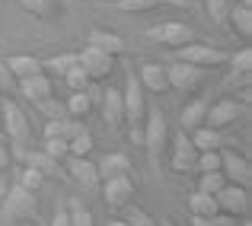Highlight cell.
<instances>
[{
	"label": "cell",
	"mask_w": 252,
	"mask_h": 226,
	"mask_svg": "<svg viewBox=\"0 0 252 226\" xmlns=\"http://www.w3.org/2000/svg\"><path fill=\"white\" fill-rule=\"evenodd\" d=\"M227 23H230V29H233L240 38H252V10H249V6L230 3V10H227Z\"/></svg>",
	"instance_id": "cell-26"
},
{
	"label": "cell",
	"mask_w": 252,
	"mask_h": 226,
	"mask_svg": "<svg viewBox=\"0 0 252 226\" xmlns=\"http://www.w3.org/2000/svg\"><path fill=\"white\" fill-rule=\"evenodd\" d=\"M0 143H6V134H3V128H0Z\"/></svg>",
	"instance_id": "cell-49"
},
{
	"label": "cell",
	"mask_w": 252,
	"mask_h": 226,
	"mask_svg": "<svg viewBox=\"0 0 252 226\" xmlns=\"http://www.w3.org/2000/svg\"><path fill=\"white\" fill-rule=\"evenodd\" d=\"M137 80H141V86L147 92H169V77H166V64L160 61H147L141 64V74H137Z\"/></svg>",
	"instance_id": "cell-16"
},
{
	"label": "cell",
	"mask_w": 252,
	"mask_h": 226,
	"mask_svg": "<svg viewBox=\"0 0 252 226\" xmlns=\"http://www.w3.org/2000/svg\"><path fill=\"white\" fill-rule=\"evenodd\" d=\"M13 86H16V80L10 77V70H6V64L0 61V92H13Z\"/></svg>",
	"instance_id": "cell-42"
},
{
	"label": "cell",
	"mask_w": 252,
	"mask_h": 226,
	"mask_svg": "<svg viewBox=\"0 0 252 226\" xmlns=\"http://www.w3.org/2000/svg\"><path fill=\"white\" fill-rule=\"evenodd\" d=\"M45 182H48V178H45L42 172H35L32 166H26V169L19 172V182H16V185H23L26 191H32V195H38V191L45 188Z\"/></svg>",
	"instance_id": "cell-34"
},
{
	"label": "cell",
	"mask_w": 252,
	"mask_h": 226,
	"mask_svg": "<svg viewBox=\"0 0 252 226\" xmlns=\"http://www.w3.org/2000/svg\"><path fill=\"white\" fill-rule=\"evenodd\" d=\"M86 45H93V48L105 51V55H112V57H122L125 51H128V42H125L122 35L105 32V29H93L90 35H86Z\"/></svg>",
	"instance_id": "cell-18"
},
{
	"label": "cell",
	"mask_w": 252,
	"mask_h": 226,
	"mask_svg": "<svg viewBox=\"0 0 252 226\" xmlns=\"http://www.w3.org/2000/svg\"><path fill=\"white\" fill-rule=\"evenodd\" d=\"M137 195V182L131 175H115L102 182V201L109 210H125Z\"/></svg>",
	"instance_id": "cell-6"
},
{
	"label": "cell",
	"mask_w": 252,
	"mask_h": 226,
	"mask_svg": "<svg viewBox=\"0 0 252 226\" xmlns=\"http://www.w3.org/2000/svg\"><path fill=\"white\" fill-rule=\"evenodd\" d=\"M19 6L35 19H55L61 13V0H19Z\"/></svg>",
	"instance_id": "cell-28"
},
{
	"label": "cell",
	"mask_w": 252,
	"mask_h": 226,
	"mask_svg": "<svg viewBox=\"0 0 252 226\" xmlns=\"http://www.w3.org/2000/svg\"><path fill=\"white\" fill-rule=\"evenodd\" d=\"M204 115H208V102H204V99H191V102L179 112V131L191 134L195 128L204 124Z\"/></svg>",
	"instance_id": "cell-22"
},
{
	"label": "cell",
	"mask_w": 252,
	"mask_h": 226,
	"mask_svg": "<svg viewBox=\"0 0 252 226\" xmlns=\"http://www.w3.org/2000/svg\"><path fill=\"white\" fill-rule=\"evenodd\" d=\"M176 61L191 64V67H198V70H214V67H223V64L230 61V55L223 48H211V45L191 42V45L176 48Z\"/></svg>",
	"instance_id": "cell-3"
},
{
	"label": "cell",
	"mask_w": 252,
	"mask_h": 226,
	"mask_svg": "<svg viewBox=\"0 0 252 226\" xmlns=\"http://www.w3.org/2000/svg\"><path fill=\"white\" fill-rule=\"evenodd\" d=\"M220 172L230 185H240V188H249V182H252L249 159L240 156L236 150H220Z\"/></svg>",
	"instance_id": "cell-11"
},
{
	"label": "cell",
	"mask_w": 252,
	"mask_h": 226,
	"mask_svg": "<svg viewBox=\"0 0 252 226\" xmlns=\"http://www.w3.org/2000/svg\"><path fill=\"white\" fill-rule=\"evenodd\" d=\"M195 159H198V150L191 147V137L185 134V131H179V134L172 137L169 169L176 172V175H189V172H195Z\"/></svg>",
	"instance_id": "cell-12"
},
{
	"label": "cell",
	"mask_w": 252,
	"mask_h": 226,
	"mask_svg": "<svg viewBox=\"0 0 252 226\" xmlns=\"http://www.w3.org/2000/svg\"><path fill=\"white\" fill-rule=\"evenodd\" d=\"M42 150L48 153L51 159H58V163H61V166H64V159L70 156V150H67V141H61V137H45Z\"/></svg>",
	"instance_id": "cell-38"
},
{
	"label": "cell",
	"mask_w": 252,
	"mask_h": 226,
	"mask_svg": "<svg viewBox=\"0 0 252 226\" xmlns=\"http://www.w3.org/2000/svg\"><path fill=\"white\" fill-rule=\"evenodd\" d=\"M240 220L236 217H230V214H208V217H191V226H236Z\"/></svg>",
	"instance_id": "cell-39"
},
{
	"label": "cell",
	"mask_w": 252,
	"mask_h": 226,
	"mask_svg": "<svg viewBox=\"0 0 252 226\" xmlns=\"http://www.w3.org/2000/svg\"><path fill=\"white\" fill-rule=\"evenodd\" d=\"M64 169H67V175L74 178L83 191H96L99 185H102L99 182V172H96V163H90V156H67L64 159Z\"/></svg>",
	"instance_id": "cell-14"
},
{
	"label": "cell",
	"mask_w": 252,
	"mask_h": 226,
	"mask_svg": "<svg viewBox=\"0 0 252 226\" xmlns=\"http://www.w3.org/2000/svg\"><path fill=\"white\" fill-rule=\"evenodd\" d=\"M233 3H240V6H249V10H252V0H233Z\"/></svg>",
	"instance_id": "cell-46"
},
{
	"label": "cell",
	"mask_w": 252,
	"mask_h": 226,
	"mask_svg": "<svg viewBox=\"0 0 252 226\" xmlns=\"http://www.w3.org/2000/svg\"><path fill=\"white\" fill-rule=\"evenodd\" d=\"M102 118L109 128H122L125 124V102H122V89H105L102 92Z\"/></svg>",
	"instance_id": "cell-20"
},
{
	"label": "cell",
	"mask_w": 252,
	"mask_h": 226,
	"mask_svg": "<svg viewBox=\"0 0 252 226\" xmlns=\"http://www.w3.org/2000/svg\"><path fill=\"white\" fill-rule=\"evenodd\" d=\"M51 226H70V217H67V210H58V214L51 217Z\"/></svg>",
	"instance_id": "cell-43"
},
{
	"label": "cell",
	"mask_w": 252,
	"mask_h": 226,
	"mask_svg": "<svg viewBox=\"0 0 252 226\" xmlns=\"http://www.w3.org/2000/svg\"><path fill=\"white\" fill-rule=\"evenodd\" d=\"M74 64H77V55H74V51H64V55L45 57V61H42V74H48L51 80H64V74H67Z\"/></svg>",
	"instance_id": "cell-27"
},
{
	"label": "cell",
	"mask_w": 252,
	"mask_h": 226,
	"mask_svg": "<svg viewBox=\"0 0 252 226\" xmlns=\"http://www.w3.org/2000/svg\"><path fill=\"white\" fill-rule=\"evenodd\" d=\"M131 156L128 153H105L102 159L96 163V172H99V182L105 178H115V175H131Z\"/></svg>",
	"instance_id": "cell-17"
},
{
	"label": "cell",
	"mask_w": 252,
	"mask_h": 226,
	"mask_svg": "<svg viewBox=\"0 0 252 226\" xmlns=\"http://www.w3.org/2000/svg\"><path fill=\"white\" fill-rule=\"evenodd\" d=\"M223 185H227L223 172H201L198 175V191H204V195H217Z\"/></svg>",
	"instance_id": "cell-36"
},
{
	"label": "cell",
	"mask_w": 252,
	"mask_h": 226,
	"mask_svg": "<svg viewBox=\"0 0 252 226\" xmlns=\"http://www.w3.org/2000/svg\"><path fill=\"white\" fill-rule=\"evenodd\" d=\"M83 131L80 118H48L45 121V137H61V141H70Z\"/></svg>",
	"instance_id": "cell-25"
},
{
	"label": "cell",
	"mask_w": 252,
	"mask_h": 226,
	"mask_svg": "<svg viewBox=\"0 0 252 226\" xmlns=\"http://www.w3.org/2000/svg\"><path fill=\"white\" fill-rule=\"evenodd\" d=\"M6 188H10V185H6V178L0 175V207H3V198H6Z\"/></svg>",
	"instance_id": "cell-45"
},
{
	"label": "cell",
	"mask_w": 252,
	"mask_h": 226,
	"mask_svg": "<svg viewBox=\"0 0 252 226\" xmlns=\"http://www.w3.org/2000/svg\"><path fill=\"white\" fill-rule=\"evenodd\" d=\"M10 166V153H6V143H0V169Z\"/></svg>",
	"instance_id": "cell-44"
},
{
	"label": "cell",
	"mask_w": 252,
	"mask_h": 226,
	"mask_svg": "<svg viewBox=\"0 0 252 226\" xmlns=\"http://www.w3.org/2000/svg\"><path fill=\"white\" fill-rule=\"evenodd\" d=\"M195 172H220V150H208V153H198L195 159Z\"/></svg>",
	"instance_id": "cell-37"
},
{
	"label": "cell",
	"mask_w": 252,
	"mask_h": 226,
	"mask_svg": "<svg viewBox=\"0 0 252 226\" xmlns=\"http://www.w3.org/2000/svg\"><path fill=\"white\" fill-rule=\"evenodd\" d=\"M115 6L122 13H154V10H160V6H176V10H182V6H189V0H118Z\"/></svg>",
	"instance_id": "cell-24"
},
{
	"label": "cell",
	"mask_w": 252,
	"mask_h": 226,
	"mask_svg": "<svg viewBox=\"0 0 252 226\" xmlns=\"http://www.w3.org/2000/svg\"><path fill=\"white\" fill-rule=\"evenodd\" d=\"M214 201H217V210H220V214H230V217H236V220H243V217H246V210H249V195H246V188H240V185H230V182L214 195Z\"/></svg>",
	"instance_id": "cell-13"
},
{
	"label": "cell",
	"mask_w": 252,
	"mask_h": 226,
	"mask_svg": "<svg viewBox=\"0 0 252 226\" xmlns=\"http://www.w3.org/2000/svg\"><path fill=\"white\" fill-rule=\"evenodd\" d=\"M227 64L233 67V77H240L243 83H249V70H252V51L249 48H243L240 55H233Z\"/></svg>",
	"instance_id": "cell-32"
},
{
	"label": "cell",
	"mask_w": 252,
	"mask_h": 226,
	"mask_svg": "<svg viewBox=\"0 0 252 226\" xmlns=\"http://www.w3.org/2000/svg\"><path fill=\"white\" fill-rule=\"evenodd\" d=\"M141 143H144V150H147L150 163L160 166V153L166 150V143H169V128H166V118H163V112H160V109L147 112V121H144Z\"/></svg>",
	"instance_id": "cell-4"
},
{
	"label": "cell",
	"mask_w": 252,
	"mask_h": 226,
	"mask_svg": "<svg viewBox=\"0 0 252 226\" xmlns=\"http://www.w3.org/2000/svg\"><path fill=\"white\" fill-rule=\"evenodd\" d=\"M240 226H252V223H249V220H243V223H240Z\"/></svg>",
	"instance_id": "cell-50"
},
{
	"label": "cell",
	"mask_w": 252,
	"mask_h": 226,
	"mask_svg": "<svg viewBox=\"0 0 252 226\" xmlns=\"http://www.w3.org/2000/svg\"><path fill=\"white\" fill-rule=\"evenodd\" d=\"M125 210H128V214H125V223H128V226H160L144 207H131V204H128Z\"/></svg>",
	"instance_id": "cell-40"
},
{
	"label": "cell",
	"mask_w": 252,
	"mask_h": 226,
	"mask_svg": "<svg viewBox=\"0 0 252 226\" xmlns=\"http://www.w3.org/2000/svg\"><path fill=\"white\" fill-rule=\"evenodd\" d=\"M0 121H3L6 143H13V147L19 150V156H23V150H29V141H32V124H29V118H26V112L19 109L16 102L3 99V102H0Z\"/></svg>",
	"instance_id": "cell-2"
},
{
	"label": "cell",
	"mask_w": 252,
	"mask_h": 226,
	"mask_svg": "<svg viewBox=\"0 0 252 226\" xmlns=\"http://www.w3.org/2000/svg\"><path fill=\"white\" fill-rule=\"evenodd\" d=\"M16 89H19V96H23L26 102L42 105V102H48L51 92H55V80H51L48 74H35V77L16 80Z\"/></svg>",
	"instance_id": "cell-15"
},
{
	"label": "cell",
	"mask_w": 252,
	"mask_h": 226,
	"mask_svg": "<svg viewBox=\"0 0 252 226\" xmlns=\"http://www.w3.org/2000/svg\"><path fill=\"white\" fill-rule=\"evenodd\" d=\"M204 74L208 70H198L191 64H166V77H169V92H198L204 86Z\"/></svg>",
	"instance_id": "cell-7"
},
{
	"label": "cell",
	"mask_w": 252,
	"mask_h": 226,
	"mask_svg": "<svg viewBox=\"0 0 252 226\" xmlns=\"http://www.w3.org/2000/svg\"><path fill=\"white\" fill-rule=\"evenodd\" d=\"M77 64L86 70V77L93 80V83H102V80L112 77V70H115V57L105 55V51L93 48V45H86V48L77 55Z\"/></svg>",
	"instance_id": "cell-9"
},
{
	"label": "cell",
	"mask_w": 252,
	"mask_h": 226,
	"mask_svg": "<svg viewBox=\"0 0 252 226\" xmlns=\"http://www.w3.org/2000/svg\"><path fill=\"white\" fill-rule=\"evenodd\" d=\"M3 210H6L10 220H32L35 210H38V201L23 185H10V188H6V198H3Z\"/></svg>",
	"instance_id": "cell-8"
},
{
	"label": "cell",
	"mask_w": 252,
	"mask_h": 226,
	"mask_svg": "<svg viewBox=\"0 0 252 226\" xmlns=\"http://www.w3.org/2000/svg\"><path fill=\"white\" fill-rule=\"evenodd\" d=\"M67 217H70V226H96V223H93V214L83 207L80 198H70V204H67Z\"/></svg>",
	"instance_id": "cell-33"
},
{
	"label": "cell",
	"mask_w": 252,
	"mask_h": 226,
	"mask_svg": "<svg viewBox=\"0 0 252 226\" xmlns=\"http://www.w3.org/2000/svg\"><path fill=\"white\" fill-rule=\"evenodd\" d=\"M189 214L191 217H208V214H217V201L214 195H204V191H191L189 195Z\"/></svg>",
	"instance_id": "cell-30"
},
{
	"label": "cell",
	"mask_w": 252,
	"mask_h": 226,
	"mask_svg": "<svg viewBox=\"0 0 252 226\" xmlns=\"http://www.w3.org/2000/svg\"><path fill=\"white\" fill-rule=\"evenodd\" d=\"M191 147H195L198 153H208V150H223V134L220 131H214V128H208V124H201V128H195L191 131Z\"/></svg>",
	"instance_id": "cell-23"
},
{
	"label": "cell",
	"mask_w": 252,
	"mask_h": 226,
	"mask_svg": "<svg viewBox=\"0 0 252 226\" xmlns=\"http://www.w3.org/2000/svg\"><path fill=\"white\" fill-rule=\"evenodd\" d=\"M147 38L157 42V45H163V48H169V51H176V48H182V45L198 42V32L191 29V26L172 19V23H160V26H154V29H147Z\"/></svg>",
	"instance_id": "cell-5"
},
{
	"label": "cell",
	"mask_w": 252,
	"mask_h": 226,
	"mask_svg": "<svg viewBox=\"0 0 252 226\" xmlns=\"http://www.w3.org/2000/svg\"><path fill=\"white\" fill-rule=\"evenodd\" d=\"M64 83H67V89H70V92H83V89H90L93 80L86 77V70L80 67V64H74V67L64 74Z\"/></svg>",
	"instance_id": "cell-35"
},
{
	"label": "cell",
	"mask_w": 252,
	"mask_h": 226,
	"mask_svg": "<svg viewBox=\"0 0 252 226\" xmlns=\"http://www.w3.org/2000/svg\"><path fill=\"white\" fill-rule=\"evenodd\" d=\"M3 64H6L13 80H26V77L42 74V57H35V55H10Z\"/></svg>",
	"instance_id": "cell-21"
},
{
	"label": "cell",
	"mask_w": 252,
	"mask_h": 226,
	"mask_svg": "<svg viewBox=\"0 0 252 226\" xmlns=\"http://www.w3.org/2000/svg\"><path fill=\"white\" fill-rule=\"evenodd\" d=\"M93 147H96V141H93V134H90L86 128H83L77 137H70V141H67V150H70V156H90V153H93Z\"/></svg>",
	"instance_id": "cell-31"
},
{
	"label": "cell",
	"mask_w": 252,
	"mask_h": 226,
	"mask_svg": "<svg viewBox=\"0 0 252 226\" xmlns=\"http://www.w3.org/2000/svg\"><path fill=\"white\" fill-rule=\"evenodd\" d=\"M204 6H208V16L214 26H223L227 23V10H230V0H204Z\"/></svg>",
	"instance_id": "cell-41"
},
{
	"label": "cell",
	"mask_w": 252,
	"mask_h": 226,
	"mask_svg": "<svg viewBox=\"0 0 252 226\" xmlns=\"http://www.w3.org/2000/svg\"><path fill=\"white\" fill-rule=\"evenodd\" d=\"M23 159H26V166L42 172L45 178H64V166L58 159H51L45 150H23Z\"/></svg>",
	"instance_id": "cell-19"
},
{
	"label": "cell",
	"mask_w": 252,
	"mask_h": 226,
	"mask_svg": "<svg viewBox=\"0 0 252 226\" xmlns=\"http://www.w3.org/2000/svg\"><path fill=\"white\" fill-rule=\"evenodd\" d=\"M122 102H125V124H128V134L131 141L141 143L144 134V121H147V99H144V86L134 74H128V83L122 89Z\"/></svg>",
	"instance_id": "cell-1"
},
{
	"label": "cell",
	"mask_w": 252,
	"mask_h": 226,
	"mask_svg": "<svg viewBox=\"0 0 252 226\" xmlns=\"http://www.w3.org/2000/svg\"><path fill=\"white\" fill-rule=\"evenodd\" d=\"M246 115V102H233V99H220V102L208 105V115H204V124L214 131L233 128L240 118Z\"/></svg>",
	"instance_id": "cell-10"
},
{
	"label": "cell",
	"mask_w": 252,
	"mask_h": 226,
	"mask_svg": "<svg viewBox=\"0 0 252 226\" xmlns=\"http://www.w3.org/2000/svg\"><path fill=\"white\" fill-rule=\"evenodd\" d=\"M64 109H67V115L70 118H83L93 112V96H90V89H83V92H70L67 96V102H64Z\"/></svg>",
	"instance_id": "cell-29"
},
{
	"label": "cell",
	"mask_w": 252,
	"mask_h": 226,
	"mask_svg": "<svg viewBox=\"0 0 252 226\" xmlns=\"http://www.w3.org/2000/svg\"><path fill=\"white\" fill-rule=\"evenodd\" d=\"M105 226H128L125 220H112V223H105Z\"/></svg>",
	"instance_id": "cell-47"
},
{
	"label": "cell",
	"mask_w": 252,
	"mask_h": 226,
	"mask_svg": "<svg viewBox=\"0 0 252 226\" xmlns=\"http://www.w3.org/2000/svg\"><path fill=\"white\" fill-rule=\"evenodd\" d=\"M160 226H176V223H172V220H160Z\"/></svg>",
	"instance_id": "cell-48"
}]
</instances>
